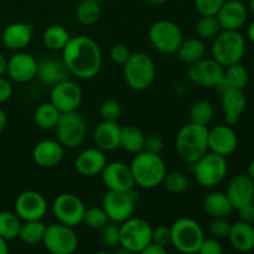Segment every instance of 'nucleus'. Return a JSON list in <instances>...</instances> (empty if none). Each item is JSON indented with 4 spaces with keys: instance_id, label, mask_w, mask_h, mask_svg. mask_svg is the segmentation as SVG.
I'll list each match as a JSON object with an SVG mask.
<instances>
[{
    "instance_id": "59",
    "label": "nucleus",
    "mask_w": 254,
    "mask_h": 254,
    "mask_svg": "<svg viewBox=\"0 0 254 254\" xmlns=\"http://www.w3.org/2000/svg\"><path fill=\"white\" fill-rule=\"evenodd\" d=\"M146 1H148L149 4H151V5H156V6H159V5L165 4V2L168 1V0H146Z\"/></svg>"
},
{
    "instance_id": "24",
    "label": "nucleus",
    "mask_w": 254,
    "mask_h": 254,
    "mask_svg": "<svg viewBox=\"0 0 254 254\" xmlns=\"http://www.w3.org/2000/svg\"><path fill=\"white\" fill-rule=\"evenodd\" d=\"M106 164L107 159L104 151L96 146L81 151L74 161V168L82 176H96L102 173Z\"/></svg>"
},
{
    "instance_id": "63",
    "label": "nucleus",
    "mask_w": 254,
    "mask_h": 254,
    "mask_svg": "<svg viewBox=\"0 0 254 254\" xmlns=\"http://www.w3.org/2000/svg\"><path fill=\"white\" fill-rule=\"evenodd\" d=\"M180 1H184V0H180Z\"/></svg>"
},
{
    "instance_id": "52",
    "label": "nucleus",
    "mask_w": 254,
    "mask_h": 254,
    "mask_svg": "<svg viewBox=\"0 0 254 254\" xmlns=\"http://www.w3.org/2000/svg\"><path fill=\"white\" fill-rule=\"evenodd\" d=\"M166 248L163 247V246H159L156 243L150 242L145 248L143 250L141 254H165Z\"/></svg>"
},
{
    "instance_id": "10",
    "label": "nucleus",
    "mask_w": 254,
    "mask_h": 254,
    "mask_svg": "<svg viewBox=\"0 0 254 254\" xmlns=\"http://www.w3.org/2000/svg\"><path fill=\"white\" fill-rule=\"evenodd\" d=\"M55 129L57 140L64 148H76L84 140L87 134L86 121L77 111L61 113Z\"/></svg>"
},
{
    "instance_id": "30",
    "label": "nucleus",
    "mask_w": 254,
    "mask_h": 254,
    "mask_svg": "<svg viewBox=\"0 0 254 254\" xmlns=\"http://www.w3.org/2000/svg\"><path fill=\"white\" fill-rule=\"evenodd\" d=\"M179 59L186 64H193L200 61L206 55V46L203 40L200 37H191V39L183 40L180 47L176 51Z\"/></svg>"
},
{
    "instance_id": "61",
    "label": "nucleus",
    "mask_w": 254,
    "mask_h": 254,
    "mask_svg": "<svg viewBox=\"0 0 254 254\" xmlns=\"http://www.w3.org/2000/svg\"><path fill=\"white\" fill-rule=\"evenodd\" d=\"M93 1H97V2H99V4H101V2L106 1V0H93Z\"/></svg>"
},
{
    "instance_id": "19",
    "label": "nucleus",
    "mask_w": 254,
    "mask_h": 254,
    "mask_svg": "<svg viewBox=\"0 0 254 254\" xmlns=\"http://www.w3.org/2000/svg\"><path fill=\"white\" fill-rule=\"evenodd\" d=\"M221 30H240L248 19V9L241 0H226L216 14Z\"/></svg>"
},
{
    "instance_id": "2",
    "label": "nucleus",
    "mask_w": 254,
    "mask_h": 254,
    "mask_svg": "<svg viewBox=\"0 0 254 254\" xmlns=\"http://www.w3.org/2000/svg\"><path fill=\"white\" fill-rule=\"evenodd\" d=\"M176 151L185 163L193 164L208 153V127L190 122L176 135Z\"/></svg>"
},
{
    "instance_id": "26",
    "label": "nucleus",
    "mask_w": 254,
    "mask_h": 254,
    "mask_svg": "<svg viewBox=\"0 0 254 254\" xmlns=\"http://www.w3.org/2000/svg\"><path fill=\"white\" fill-rule=\"evenodd\" d=\"M32 25L26 22H14L1 31V41L10 50L20 51L31 42Z\"/></svg>"
},
{
    "instance_id": "44",
    "label": "nucleus",
    "mask_w": 254,
    "mask_h": 254,
    "mask_svg": "<svg viewBox=\"0 0 254 254\" xmlns=\"http://www.w3.org/2000/svg\"><path fill=\"white\" fill-rule=\"evenodd\" d=\"M197 11L202 16H216L226 0H193Z\"/></svg>"
},
{
    "instance_id": "5",
    "label": "nucleus",
    "mask_w": 254,
    "mask_h": 254,
    "mask_svg": "<svg viewBox=\"0 0 254 254\" xmlns=\"http://www.w3.org/2000/svg\"><path fill=\"white\" fill-rule=\"evenodd\" d=\"M124 67L127 84L135 91H144L153 84L155 78V64L151 57L144 52L130 54Z\"/></svg>"
},
{
    "instance_id": "43",
    "label": "nucleus",
    "mask_w": 254,
    "mask_h": 254,
    "mask_svg": "<svg viewBox=\"0 0 254 254\" xmlns=\"http://www.w3.org/2000/svg\"><path fill=\"white\" fill-rule=\"evenodd\" d=\"M99 114L102 117V121L118 122L122 114L121 104L116 99H106L99 107Z\"/></svg>"
},
{
    "instance_id": "14",
    "label": "nucleus",
    "mask_w": 254,
    "mask_h": 254,
    "mask_svg": "<svg viewBox=\"0 0 254 254\" xmlns=\"http://www.w3.org/2000/svg\"><path fill=\"white\" fill-rule=\"evenodd\" d=\"M225 67L221 66L213 59H201L200 61L191 64L189 68V78L201 88H215L223 78Z\"/></svg>"
},
{
    "instance_id": "27",
    "label": "nucleus",
    "mask_w": 254,
    "mask_h": 254,
    "mask_svg": "<svg viewBox=\"0 0 254 254\" xmlns=\"http://www.w3.org/2000/svg\"><path fill=\"white\" fill-rule=\"evenodd\" d=\"M227 238L231 246L238 252L248 253L254 250V227L251 223L242 221L233 223Z\"/></svg>"
},
{
    "instance_id": "1",
    "label": "nucleus",
    "mask_w": 254,
    "mask_h": 254,
    "mask_svg": "<svg viewBox=\"0 0 254 254\" xmlns=\"http://www.w3.org/2000/svg\"><path fill=\"white\" fill-rule=\"evenodd\" d=\"M62 60L69 73L81 79H91L102 67V51L93 39L84 35L71 37L62 50Z\"/></svg>"
},
{
    "instance_id": "4",
    "label": "nucleus",
    "mask_w": 254,
    "mask_h": 254,
    "mask_svg": "<svg viewBox=\"0 0 254 254\" xmlns=\"http://www.w3.org/2000/svg\"><path fill=\"white\" fill-rule=\"evenodd\" d=\"M246 51V41L240 30H222L213 39L212 59L221 66L227 67L242 60Z\"/></svg>"
},
{
    "instance_id": "56",
    "label": "nucleus",
    "mask_w": 254,
    "mask_h": 254,
    "mask_svg": "<svg viewBox=\"0 0 254 254\" xmlns=\"http://www.w3.org/2000/svg\"><path fill=\"white\" fill-rule=\"evenodd\" d=\"M9 252V246H7V241L0 236V254H6Z\"/></svg>"
},
{
    "instance_id": "60",
    "label": "nucleus",
    "mask_w": 254,
    "mask_h": 254,
    "mask_svg": "<svg viewBox=\"0 0 254 254\" xmlns=\"http://www.w3.org/2000/svg\"><path fill=\"white\" fill-rule=\"evenodd\" d=\"M250 10H251V12L254 15V0H250Z\"/></svg>"
},
{
    "instance_id": "39",
    "label": "nucleus",
    "mask_w": 254,
    "mask_h": 254,
    "mask_svg": "<svg viewBox=\"0 0 254 254\" xmlns=\"http://www.w3.org/2000/svg\"><path fill=\"white\" fill-rule=\"evenodd\" d=\"M221 31L216 16H202L196 24V34L201 40H213Z\"/></svg>"
},
{
    "instance_id": "42",
    "label": "nucleus",
    "mask_w": 254,
    "mask_h": 254,
    "mask_svg": "<svg viewBox=\"0 0 254 254\" xmlns=\"http://www.w3.org/2000/svg\"><path fill=\"white\" fill-rule=\"evenodd\" d=\"M119 240H121V225L117 222L111 221L101 230V241L106 247H117L119 246Z\"/></svg>"
},
{
    "instance_id": "41",
    "label": "nucleus",
    "mask_w": 254,
    "mask_h": 254,
    "mask_svg": "<svg viewBox=\"0 0 254 254\" xmlns=\"http://www.w3.org/2000/svg\"><path fill=\"white\" fill-rule=\"evenodd\" d=\"M108 222H109V217L107 216L106 211L103 210V207L86 208V212H84V217H83V223H86L87 227L92 228V230L101 231Z\"/></svg>"
},
{
    "instance_id": "33",
    "label": "nucleus",
    "mask_w": 254,
    "mask_h": 254,
    "mask_svg": "<svg viewBox=\"0 0 254 254\" xmlns=\"http://www.w3.org/2000/svg\"><path fill=\"white\" fill-rule=\"evenodd\" d=\"M69 39V32L61 25H51L42 34L44 45L52 51H62Z\"/></svg>"
},
{
    "instance_id": "37",
    "label": "nucleus",
    "mask_w": 254,
    "mask_h": 254,
    "mask_svg": "<svg viewBox=\"0 0 254 254\" xmlns=\"http://www.w3.org/2000/svg\"><path fill=\"white\" fill-rule=\"evenodd\" d=\"M101 6L99 2L93 0H82L76 9V16L81 24L93 25L101 17Z\"/></svg>"
},
{
    "instance_id": "28",
    "label": "nucleus",
    "mask_w": 254,
    "mask_h": 254,
    "mask_svg": "<svg viewBox=\"0 0 254 254\" xmlns=\"http://www.w3.org/2000/svg\"><path fill=\"white\" fill-rule=\"evenodd\" d=\"M203 210L212 218L228 217L235 210L226 192L213 191L203 198Z\"/></svg>"
},
{
    "instance_id": "48",
    "label": "nucleus",
    "mask_w": 254,
    "mask_h": 254,
    "mask_svg": "<svg viewBox=\"0 0 254 254\" xmlns=\"http://www.w3.org/2000/svg\"><path fill=\"white\" fill-rule=\"evenodd\" d=\"M164 149V140L158 134H151V135L145 136V143H144V150L151 154H159Z\"/></svg>"
},
{
    "instance_id": "62",
    "label": "nucleus",
    "mask_w": 254,
    "mask_h": 254,
    "mask_svg": "<svg viewBox=\"0 0 254 254\" xmlns=\"http://www.w3.org/2000/svg\"><path fill=\"white\" fill-rule=\"evenodd\" d=\"M0 41H1V29H0Z\"/></svg>"
},
{
    "instance_id": "25",
    "label": "nucleus",
    "mask_w": 254,
    "mask_h": 254,
    "mask_svg": "<svg viewBox=\"0 0 254 254\" xmlns=\"http://www.w3.org/2000/svg\"><path fill=\"white\" fill-rule=\"evenodd\" d=\"M121 131L118 122L102 121L93 131L94 144L103 151L117 150L121 148Z\"/></svg>"
},
{
    "instance_id": "34",
    "label": "nucleus",
    "mask_w": 254,
    "mask_h": 254,
    "mask_svg": "<svg viewBox=\"0 0 254 254\" xmlns=\"http://www.w3.org/2000/svg\"><path fill=\"white\" fill-rule=\"evenodd\" d=\"M60 116L61 113L59 112V109L51 102H46V103L40 104L35 109L34 121L39 128L47 130V129H54L56 127Z\"/></svg>"
},
{
    "instance_id": "57",
    "label": "nucleus",
    "mask_w": 254,
    "mask_h": 254,
    "mask_svg": "<svg viewBox=\"0 0 254 254\" xmlns=\"http://www.w3.org/2000/svg\"><path fill=\"white\" fill-rule=\"evenodd\" d=\"M247 36H248V39H250L251 41H252L253 44H254V21L251 22L250 26H248Z\"/></svg>"
},
{
    "instance_id": "50",
    "label": "nucleus",
    "mask_w": 254,
    "mask_h": 254,
    "mask_svg": "<svg viewBox=\"0 0 254 254\" xmlns=\"http://www.w3.org/2000/svg\"><path fill=\"white\" fill-rule=\"evenodd\" d=\"M237 211H238V217H240V221L253 225L254 223V203L253 202L242 206V207L238 208Z\"/></svg>"
},
{
    "instance_id": "45",
    "label": "nucleus",
    "mask_w": 254,
    "mask_h": 254,
    "mask_svg": "<svg viewBox=\"0 0 254 254\" xmlns=\"http://www.w3.org/2000/svg\"><path fill=\"white\" fill-rule=\"evenodd\" d=\"M231 226H232V223L227 220V217L213 218L212 222L210 223V232L217 240L226 238L230 235Z\"/></svg>"
},
{
    "instance_id": "21",
    "label": "nucleus",
    "mask_w": 254,
    "mask_h": 254,
    "mask_svg": "<svg viewBox=\"0 0 254 254\" xmlns=\"http://www.w3.org/2000/svg\"><path fill=\"white\" fill-rule=\"evenodd\" d=\"M226 195L230 198L233 208L238 210L242 206L254 201V181L248 176V174L236 175L228 183Z\"/></svg>"
},
{
    "instance_id": "15",
    "label": "nucleus",
    "mask_w": 254,
    "mask_h": 254,
    "mask_svg": "<svg viewBox=\"0 0 254 254\" xmlns=\"http://www.w3.org/2000/svg\"><path fill=\"white\" fill-rule=\"evenodd\" d=\"M50 102L59 109L60 113L74 112L82 102V91L77 83L67 78L51 87Z\"/></svg>"
},
{
    "instance_id": "38",
    "label": "nucleus",
    "mask_w": 254,
    "mask_h": 254,
    "mask_svg": "<svg viewBox=\"0 0 254 254\" xmlns=\"http://www.w3.org/2000/svg\"><path fill=\"white\" fill-rule=\"evenodd\" d=\"M213 116H215V109H213L212 103L206 99L197 101L192 104L190 109L191 122L198 126L207 127L212 122Z\"/></svg>"
},
{
    "instance_id": "36",
    "label": "nucleus",
    "mask_w": 254,
    "mask_h": 254,
    "mask_svg": "<svg viewBox=\"0 0 254 254\" xmlns=\"http://www.w3.org/2000/svg\"><path fill=\"white\" fill-rule=\"evenodd\" d=\"M21 218L15 212L0 211V236L6 241L19 237Z\"/></svg>"
},
{
    "instance_id": "20",
    "label": "nucleus",
    "mask_w": 254,
    "mask_h": 254,
    "mask_svg": "<svg viewBox=\"0 0 254 254\" xmlns=\"http://www.w3.org/2000/svg\"><path fill=\"white\" fill-rule=\"evenodd\" d=\"M6 73L10 78L19 83H26L37 74V61L26 52H17L7 60Z\"/></svg>"
},
{
    "instance_id": "7",
    "label": "nucleus",
    "mask_w": 254,
    "mask_h": 254,
    "mask_svg": "<svg viewBox=\"0 0 254 254\" xmlns=\"http://www.w3.org/2000/svg\"><path fill=\"white\" fill-rule=\"evenodd\" d=\"M153 228L141 218H130L122 222L119 246L127 253H141L144 248L151 242Z\"/></svg>"
},
{
    "instance_id": "9",
    "label": "nucleus",
    "mask_w": 254,
    "mask_h": 254,
    "mask_svg": "<svg viewBox=\"0 0 254 254\" xmlns=\"http://www.w3.org/2000/svg\"><path fill=\"white\" fill-rule=\"evenodd\" d=\"M149 40L154 49L161 54H175L184 40L183 31L178 24L169 20L154 22L149 29Z\"/></svg>"
},
{
    "instance_id": "8",
    "label": "nucleus",
    "mask_w": 254,
    "mask_h": 254,
    "mask_svg": "<svg viewBox=\"0 0 254 254\" xmlns=\"http://www.w3.org/2000/svg\"><path fill=\"white\" fill-rule=\"evenodd\" d=\"M193 173L202 188H215L226 179L228 173L227 159L216 153H206L193 164Z\"/></svg>"
},
{
    "instance_id": "11",
    "label": "nucleus",
    "mask_w": 254,
    "mask_h": 254,
    "mask_svg": "<svg viewBox=\"0 0 254 254\" xmlns=\"http://www.w3.org/2000/svg\"><path fill=\"white\" fill-rule=\"evenodd\" d=\"M42 243L52 254H72L77 250L78 238L72 227L59 222L47 226Z\"/></svg>"
},
{
    "instance_id": "23",
    "label": "nucleus",
    "mask_w": 254,
    "mask_h": 254,
    "mask_svg": "<svg viewBox=\"0 0 254 254\" xmlns=\"http://www.w3.org/2000/svg\"><path fill=\"white\" fill-rule=\"evenodd\" d=\"M68 74L71 73L64 64V60L47 57L37 62L36 77L46 86L54 87L55 84L68 78Z\"/></svg>"
},
{
    "instance_id": "3",
    "label": "nucleus",
    "mask_w": 254,
    "mask_h": 254,
    "mask_svg": "<svg viewBox=\"0 0 254 254\" xmlns=\"http://www.w3.org/2000/svg\"><path fill=\"white\" fill-rule=\"evenodd\" d=\"M135 185L143 189H155L161 185L166 175V165L159 154L143 150L135 154L130 163Z\"/></svg>"
},
{
    "instance_id": "55",
    "label": "nucleus",
    "mask_w": 254,
    "mask_h": 254,
    "mask_svg": "<svg viewBox=\"0 0 254 254\" xmlns=\"http://www.w3.org/2000/svg\"><path fill=\"white\" fill-rule=\"evenodd\" d=\"M6 123H7L6 113H5L4 109L0 107V133H1V131L5 129V127H6Z\"/></svg>"
},
{
    "instance_id": "49",
    "label": "nucleus",
    "mask_w": 254,
    "mask_h": 254,
    "mask_svg": "<svg viewBox=\"0 0 254 254\" xmlns=\"http://www.w3.org/2000/svg\"><path fill=\"white\" fill-rule=\"evenodd\" d=\"M130 56V51L128 50V47L124 46V45H114L111 50V59L114 64H122L123 66L127 62V60Z\"/></svg>"
},
{
    "instance_id": "47",
    "label": "nucleus",
    "mask_w": 254,
    "mask_h": 254,
    "mask_svg": "<svg viewBox=\"0 0 254 254\" xmlns=\"http://www.w3.org/2000/svg\"><path fill=\"white\" fill-rule=\"evenodd\" d=\"M197 253L201 254H222L223 247L217 238H205L200 246Z\"/></svg>"
},
{
    "instance_id": "18",
    "label": "nucleus",
    "mask_w": 254,
    "mask_h": 254,
    "mask_svg": "<svg viewBox=\"0 0 254 254\" xmlns=\"http://www.w3.org/2000/svg\"><path fill=\"white\" fill-rule=\"evenodd\" d=\"M238 146V138L232 127L220 124L208 129V150L225 158L232 155Z\"/></svg>"
},
{
    "instance_id": "35",
    "label": "nucleus",
    "mask_w": 254,
    "mask_h": 254,
    "mask_svg": "<svg viewBox=\"0 0 254 254\" xmlns=\"http://www.w3.org/2000/svg\"><path fill=\"white\" fill-rule=\"evenodd\" d=\"M46 227L47 226L42 222V220L24 221L20 227L19 238L25 245H37L44 240Z\"/></svg>"
},
{
    "instance_id": "6",
    "label": "nucleus",
    "mask_w": 254,
    "mask_h": 254,
    "mask_svg": "<svg viewBox=\"0 0 254 254\" xmlns=\"http://www.w3.org/2000/svg\"><path fill=\"white\" fill-rule=\"evenodd\" d=\"M170 231L171 245L181 253H197L201 243L205 240L200 223L192 218H179L171 225Z\"/></svg>"
},
{
    "instance_id": "32",
    "label": "nucleus",
    "mask_w": 254,
    "mask_h": 254,
    "mask_svg": "<svg viewBox=\"0 0 254 254\" xmlns=\"http://www.w3.org/2000/svg\"><path fill=\"white\" fill-rule=\"evenodd\" d=\"M221 104L225 113L242 114L247 107V98L243 89L228 88L221 92Z\"/></svg>"
},
{
    "instance_id": "40",
    "label": "nucleus",
    "mask_w": 254,
    "mask_h": 254,
    "mask_svg": "<svg viewBox=\"0 0 254 254\" xmlns=\"http://www.w3.org/2000/svg\"><path fill=\"white\" fill-rule=\"evenodd\" d=\"M163 185L165 186L166 190L171 193H183L190 186V181H189L188 176L180 171H173V173H166L165 178H164Z\"/></svg>"
},
{
    "instance_id": "51",
    "label": "nucleus",
    "mask_w": 254,
    "mask_h": 254,
    "mask_svg": "<svg viewBox=\"0 0 254 254\" xmlns=\"http://www.w3.org/2000/svg\"><path fill=\"white\" fill-rule=\"evenodd\" d=\"M12 96V86L6 78L0 76V104L9 101L10 97Z\"/></svg>"
},
{
    "instance_id": "58",
    "label": "nucleus",
    "mask_w": 254,
    "mask_h": 254,
    "mask_svg": "<svg viewBox=\"0 0 254 254\" xmlns=\"http://www.w3.org/2000/svg\"><path fill=\"white\" fill-rule=\"evenodd\" d=\"M248 176H250L251 179L254 181V159L250 163V165H248V171H247Z\"/></svg>"
},
{
    "instance_id": "29",
    "label": "nucleus",
    "mask_w": 254,
    "mask_h": 254,
    "mask_svg": "<svg viewBox=\"0 0 254 254\" xmlns=\"http://www.w3.org/2000/svg\"><path fill=\"white\" fill-rule=\"evenodd\" d=\"M248 82H250V73H248L247 68L241 62H237V64L225 67L222 81L216 88L220 89V92L226 91L228 88L243 89L247 86Z\"/></svg>"
},
{
    "instance_id": "12",
    "label": "nucleus",
    "mask_w": 254,
    "mask_h": 254,
    "mask_svg": "<svg viewBox=\"0 0 254 254\" xmlns=\"http://www.w3.org/2000/svg\"><path fill=\"white\" fill-rule=\"evenodd\" d=\"M102 207L109 221L122 223L133 216L135 210V196L131 191L108 190L102 200Z\"/></svg>"
},
{
    "instance_id": "13",
    "label": "nucleus",
    "mask_w": 254,
    "mask_h": 254,
    "mask_svg": "<svg viewBox=\"0 0 254 254\" xmlns=\"http://www.w3.org/2000/svg\"><path fill=\"white\" fill-rule=\"evenodd\" d=\"M52 212L60 223L73 228L83 223L86 206L73 193H61L54 200Z\"/></svg>"
},
{
    "instance_id": "16",
    "label": "nucleus",
    "mask_w": 254,
    "mask_h": 254,
    "mask_svg": "<svg viewBox=\"0 0 254 254\" xmlns=\"http://www.w3.org/2000/svg\"><path fill=\"white\" fill-rule=\"evenodd\" d=\"M46 212V198L37 191H25L15 201V213L21 221L42 220Z\"/></svg>"
},
{
    "instance_id": "22",
    "label": "nucleus",
    "mask_w": 254,
    "mask_h": 254,
    "mask_svg": "<svg viewBox=\"0 0 254 254\" xmlns=\"http://www.w3.org/2000/svg\"><path fill=\"white\" fill-rule=\"evenodd\" d=\"M64 154V145L59 140L46 139L35 145L32 150V160L40 168L51 169L61 163Z\"/></svg>"
},
{
    "instance_id": "31",
    "label": "nucleus",
    "mask_w": 254,
    "mask_h": 254,
    "mask_svg": "<svg viewBox=\"0 0 254 254\" xmlns=\"http://www.w3.org/2000/svg\"><path fill=\"white\" fill-rule=\"evenodd\" d=\"M145 134L136 126H126L121 131V148L130 154H138L144 150Z\"/></svg>"
},
{
    "instance_id": "53",
    "label": "nucleus",
    "mask_w": 254,
    "mask_h": 254,
    "mask_svg": "<svg viewBox=\"0 0 254 254\" xmlns=\"http://www.w3.org/2000/svg\"><path fill=\"white\" fill-rule=\"evenodd\" d=\"M241 116L240 114H236V113H225V123L227 126L233 127L240 122Z\"/></svg>"
},
{
    "instance_id": "54",
    "label": "nucleus",
    "mask_w": 254,
    "mask_h": 254,
    "mask_svg": "<svg viewBox=\"0 0 254 254\" xmlns=\"http://www.w3.org/2000/svg\"><path fill=\"white\" fill-rule=\"evenodd\" d=\"M7 69V60L5 59L4 55L0 52V76H4Z\"/></svg>"
},
{
    "instance_id": "46",
    "label": "nucleus",
    "mask_w": 254,
    "mask_h": 254,
    "mask_svg": "<svg viewBox=\"0 0 254 254\" xmlns=\"http://www.w3.org/2000/svg\"><path fill=\"white\" fill-rule=\"evenodd\" d=\"M151 242L156 243L163 247H168L171 245V231L170 227L168 226H158L156 228H153V233H151Z\"/></svg>"
},
{
    "instance_id": "17",
    "label": "nucleus",
    "mask_w": 254,
    "mask_h": 254,
    "mask_svg": "<svg viewBox=\"0 0 254 254\" xmlns=\"http://www.w3.org/2000/svg\"><path fill=\"white\" fill-rule=\"evenodd\" d=\"M101 175L102 181L108 190L131 191L135 186L130 166L121 161L106 164Z\"/></svg>"
}]
</instances>
